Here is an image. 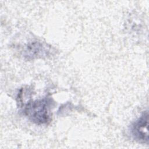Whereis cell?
Returning a JSON list of instances; mask_svg holds the SVG:
<instances>
[{
    "mask_svg": "<svg viewBox=\"0 0 149 149\" xmlns=\"http://www.w3.org/2000/svg\"><path fill=\"white\" fill-rule=\"evenodd\" d=\"M148 113L144 111L140 116L130 126V133L137 141L148 144Z\"/></svg>",
    "mask_w": 149,
    "mask_h": 149,
    "instance_id": "cell-2",
    "label": "cell"
},
{
    "mask_svg": "<svg viewBox=\"0 0 149 149\" xmlns=\"http://www.w3.org/2000/svg\"><path fill=\"white\" fill-rule=\"evenodd\" d=\"M45 47L40 42H32L26 47L24 56L29 59L44 56L47 55V51H48Z\"/></svg>",
    "mask_w": 149,
    "mask_h": 149,
    "instance_id": "cell-3",
    "label": "cell"
},
{
    "mask_svg": "<svg viewBox=\"0 0 149 149\" xmlns=\"http://www.w3.org/2000/svg\"><path fill=\"white\" fill-rule=\"evenodd\" d=\"M50 100L48 98L30 101L25 105L24 113L31 122L38 125L44 124L47 123L50 118Z\"/></svg>",
    "mask_w": 149,
    "mask_h": 149,
    "instance_id": "cell-1",
    "label": "cell"
}]
</instances>
